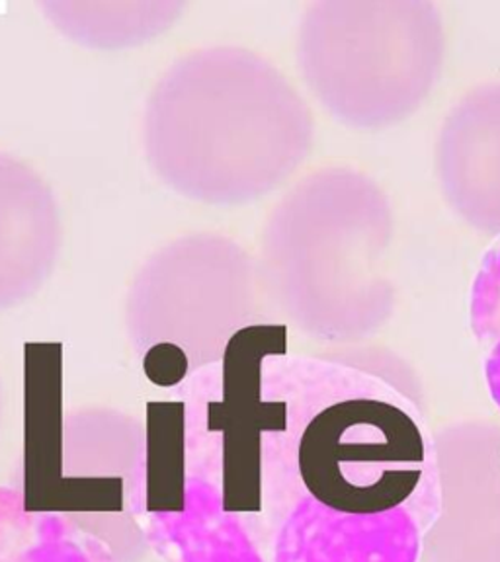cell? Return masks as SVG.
Here are the masks:
<instances>
[{"instance_id":"obj_1","label":"cell","mask_w":500,"mask_h":562,"mask_svg":"<svg viewBox=\"0 0 500 562\" xmlns=\"http://www.w3.org/2000/svg\"><path fill=\"white\" fill-rule=\"evenodd\" d=\"M270 358L288 401V430L264 443L263 501L299 494L348 516L411 509L432 524L440 509L438 451L421 408L376 353L326 361Z\"/></svg>"},{"instance_id":"obj_2","label":"cell","mask_w":500,"mask_h":562,"mask_svg":"<svg viewBox=\"0 0 500 562\" xmlns=\"http://www.w3.org/2000/svg\"><path fill=\"white\" fill-rule=\"evenodd\" d=\"M141 137L151 170L173 192L205 205H243L274 192L305 162L315 120L264 55L210 45L160 75Z\"/></svg>"},{"instance_id":"obj_3","label":"cell","mask_w":500,"mask_h":562,"mask_svg":"<svg viewBox=\"0 0 500 562\" xmlns=\"http://www.w3.org/2000/svg\"><path fill=\"white\" fill-rule=\"evenodd\" d=\"M393 210L368 175L329 167L301 178L264 223L258 280L274 311L323 342H356L396 313L387 255Z\"/></svg>"},{"instance_id":"obj_4","label":"cell","mask_w":500,"mask_h":562,"mask_svg":"<svg viewBox=\"0 0 500 562\" xmlns=\"http://www.w3.org/2000/svg\"><path fill=\"white\" fill-rule=\"evenodd\" d=\"M446 30L429 0H319L299 20L296 61L336 122L379 132L404 122L438 85Z\"/></svg>"},{"instance_id":"obj_5","label":"cell","mask_w":500,"mask_h":562,"mask_svg":"<svg viewBox=\"0 0 500 562\" xmlns=\"http://www.w3.org/2000/svg\"><path fill=\"white\" fill-rule=\"evenodd\" d=\"M255 258L237 240L193 233L170 240L135 273L125 330L145 378L178 389L218 366L235 334L260 325Z\"/></svg>"},{"instance_id":"obj_6","label":"cell","mask_w":500,"mask_h":562,"mask_svg":"<svg viewBox=\"0 0 500 562\" xmlns=\"http://www.w3.org/2000/svg\"><path fill=\"white\" fill-rule=\"evenodd\" d=\"M288 353V326L260 323L229 342L213 371L185 385L186 504L198 516L263 514L264 443L288 430V401L266 363Z\"/></svg>"},{"instance_id":"obj_7","label":"cell","mask_w":500,"mask_h":562,"mask_svg":"<svg viewBox=\"0 0 500 562\" xmlns=\"http://www.w3.org/2000/svg\"><path fill=\"white\" fill-rule=\"evenodd\" d=\"M57 514L145 519V422L112 406H80L63 422Z\"/></svg>"},{"instance_id":"obj_8","label":"cell","mask_w":500,"mask_h":562,"mask_svg":"<svg viewBox=\"0 0 500 562\" xmlns=\"http://www.w3.org/2000/svg\"><path fill=\"white\" fill-rule=\"evenodd\" d=\"M440 192L466 225L500 235V80L471 88L440 127Z\"/></svg>"},{"instance_id":"obj_9","label":"cell","mask_w":500,"mask_h":562,"mask_svg":"<svg viewBox=\"0 0 500 562\" xmlns=\"http://www.w3.org/2000/svg\"><path fill=\"white\" fill-rule=\"evenodd\" d=\"M57 198L44 178L0 153V313L34 297L62 255Z\"/></svg>"},{"instance_id":"obj_10","label":"cell","mask_w":500,"mask_h":562,"mask_svg":"<svg viewBox=\"0 0 500 562\" xmlns=\"http://www.w3.org/2000/svg\"><path fill=\"white\" fill-rule=\"evenodd\" d=\"M63 346H24V448L18 491L27 512L57 514L63 483Z\"/></svg>"},{"instance_id":"obj_11","label":"cell","mask_w":500,"mask_h":562,"mask_svg":"<svg viewBox=\"0 0 500 562\" xmlns=\"http://www.w3.org/2000/svg\"><path fill=\"white\" fill-rule=\"evenodd\" d=\"M37 7L53 27L90 49H127L151 42L167 34L186 9L178 0H49Z\"/></svg>"},{"instance_id":"obj_12","label":"cell","mask_w":500,"mask_h":562,"mask_svg":"<svg viewBox=\"0 0 500 562\" xmlns=\"http://www.w3.org/2000/svg\"><path fill=\"white\" fill-rule=\"evenodd\" d=\"M0 562H118L69 516L27 512L16 486H0Z\"/></svg>"},{"instance_id":"obj_13","label":"cell","mask_w":500,"mask_h":562,"mask_svg":"<svg viewBox=\"0 0 500 562\" xmlns=\"http://www.w3.org/2000/svg\"><path fill=\"white\" fill-rule=\"evenodd\" d=\"M186 504V404L153 401L145 413V518L182 514Z\"/></svg>"},{"instance_id":"obj_14","label":"cell","mask_w":500,"mask_h":562,"mask_svg":"<svg viewBox=\"0 0 500 562\" xmlns=\"http://www.w3.org/2000/svg\"><path fill=\"white\" fill-rule=\"evenodd\" d=\"M469 323L477 342L485 348V379L500 408V245L485 256L475 278Z\"/></svg>"},{"instance_id":"obj_15","label":"cell","mask_w":500,"mask_h":562,"mask_svg":"<svg viewBox=\"0 0 500 562\" xmlns=\"http://www.w3.org/2000/svg\"><path fill=\"white\" fill-rule=\"evenodd\" d=\"M69 518L104 541L118 562H143L151 551L141 518L130 514H85Z\"/></svg>"},{"instance_id":"obj_16","label":"cell","mask_w":500,"mask_h":562,"mask_svg":"<svg viewBox=\"0 0 500 562\" xmlns=\"http://www.w3.org/2000/svg\"><path fill=\"white\" fill-rule=\"evenodd\" d=\"M0 422H2V386H0Z\"/></svg>"}]
</instances>
